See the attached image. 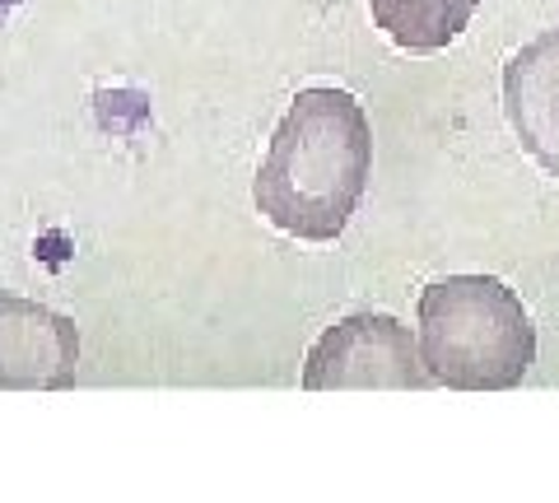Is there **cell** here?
Returning a JSON list of instances; mask_svg holds the SVG:
<instances>
[{
  "label": "cell",
  "mask_w": 559,
  "mask_h": 503,
  "mask_svg": "<svg viewBox=\"0 0 559 503\" xmlns=\"http://www.w3.org/2000/svg\"><path fill=\"white\" fill-rule=\"evenodd\" d=\"M373 172V127L345 89H304L285 108L257 168L252 201L280 233L331 242L359 211Z\"/></svg>",
  "instance_id": "1"
},
{
  "label": "cell",
  "mask_w": 559,
  "mask_h": 503,
  "mask_svg": "<svg viewBox=\"0 0 559 503\" xmlns=\"http://www.w3.org/2000/svg\"><path fill=\"white\" fill-rule=\"evenodd\" d=\"M419 355L452 392H509L536 363V322L495 275H448L419 294Z\"/></svg>",
  "instance_id": "2"
},
{
  "label": "cell",
  "mask_w": 559,
  "mask_h": 503,
  "mask_svg": "<svg viewBox=\"0 0 559 503\" xmlns=\"http://www.w3.org/2000/svg\"><path fill=\"white\" fill-rule=\"evenodd\" d=\"M429 383L433 378L419 355V340L388 312H349L345 322L326 326L312 340L304 363L308 392H425Z\"/></svg>",
  "instance_id": "3"
},
{
  "label": "cell",
  "mask_w": 559,
  "mask_h": 503,
  "mask_svg": "<svg viewBox=\"0 0 559 503\" xmlns=\"http://www.w3.org/2000/svg\"><path fill=\"white\" fill-rule=\"evenodd\" d=\"M80 373L75 322L47 303L0 294V392H61Z\"/></svg>",
  "instance_id": "4"
},
{
  "label": "cell",
  "mask_w": 559,
  "mask_h": 503,
  "mask_svg": "<svg viewBox=\"0 0 559 503\" xmlns=\"http://www.w3.org/2000/svg\"><path fill=\"white\" fill-rule=\"evenodd\" d=\"M503 112L518 145L559 178V33H540L503 65Z\"/></svg>",
  "instance_id": "5"
},
{
  "label": "cell",
  "mask_w": 559,
  "mask_h": 503,
  "mask_svg": "<svg viewBox=\"0 0 559 503\" xmlns=\"http://www.w3.org/2000/svg\"><path fill=\"white\" fill-rule=\"evenodd\" d=\"M369 10L401 51H443L462 38L480 0H369Z\"/></svg>",
  "instance_id": "6"
},
{
  "label": "cell",
  "mask_w": 559,
  "mask_h": 503,
  "mask_svg": "<svg viewBox=\"0 0 559 503\" xmlns=\"http://www.w3.org/2000/svg\"><path fill=\"white\" fill-rule=\"evenodd\" d=\"M14 5H20V0H0V14H10Z\"/></svg>",
  "instance_id": "7"
}]
</instances>
